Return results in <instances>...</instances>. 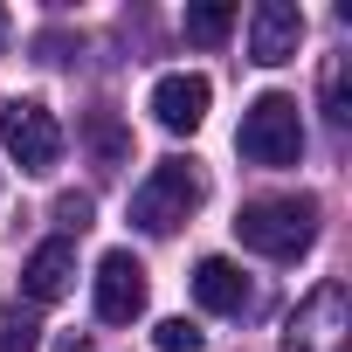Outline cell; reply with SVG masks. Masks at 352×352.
<instances>
[{
    "mask_svg": "<svg viewBox=\"0 0 352 352\" xmlns=\"http://www.w3.org/2000/svg\"><path fill=\"white\" fill-rule=\"evenodd\" d=\"M235 235H242V249H256V256H270V263H290V256H304V249L318 242V201H311V194L249 201V208L235 214Z\"/></svg>",
    "mask_w": 352,
    "mask_h": 352,
    "instance_id": "6da1fadb",
    "label": "cell"
},
{
    "mask_svg": "<svg viewBox=\"0 0 352 352\" xmlns=\"http://www.w3.org/2000/svg\"><path fill=\"white\" fill-rule=\"evenodd\" d=\"M235 145H242L249 166H297V159H304V118H297V97L263 90V97L242 111Z\"/></svg>",
    "mask_w": 352,
    "mask_h": 352,
    "instance_id": "7a4b0ae2",
    "label": "cell"
},
{
    "mask_svg": "<svg viewBox=\"0 0 352 352\" xmlns=\"http://www.w3.org/2000/svg\"><path fill=\"white\" fill-rule=\"evenodd\" d=\"M194 208H201V173H194L187 159H159V166L145 173V187L131 194V221H138L145 235H173Z\"/></svg>",
    "mask_w": 352,
    "mask_h": 352,
    "instance_id": "3957f363",
    "label": "cell"
},
{
    "mask_svg": "<svg viewBox=\"0 0 352 352\" xmlns=\"http://www.w3.org/2000/svg\"><path fill=\"white\" fill-rule=\"evenodd\" d=\"M345 331H352V304H345V283H318L290 324H283V352H345Z\"/></svg>",
    "mask_w": 352,
    "mask_h": 352,
    "instance_id": "277c9868",
    "label": "cell"
},
{
    "mask_svg": "<svg viewBox=\"0 0 352 352\" xmlns=\"http://www.w3.org/2000/svg\"><path fill=\"white\" fill-rule=\"evenodd\" d=\"M0 138H8V152H14L21 173H56V159H63V124L35 97H14L8 111H0Z\"/></svg>",
    "mask_w": 352,
    "mask_h": 352,
    "instance_id": "5b68a950",
    "label": "cell"
},
{
    "mask_svg": "<svg viewBox=\"0 0 352 352\" xmlns=\"http://www.w3.org/2000/svg\"><path fill=\"white\" fill-rule=\"evenodd\" d=\"M145 263L131 256V249H111L104 263H97V318L104 324H131V318H145Z\"/></svg>",
    "mask_w": 352,
    "mask_h": 352,
    "instance_id": "8992f818",
    "label": "cell"
},
{
    "mask_svg": "<svg viewBox=\"0 0 352 352\" xmlns=\"http://www.w3.org/2000/svg\"><path fill=\"white\" fill-rule=\"evenodd\" d=\"M208 104H214V83L194 76V69H173V76L152 83V118H159V131H173V138H180V131H201Z\"/></svg>",
    "mask_w": 352,
    "mask_h": 352,
    "instance_id": "52a82bcc",
    "label": "cell"
},
{
    "mask_svg": "<svg viewBox=\"0 0 352 352\" xmlns=\"http://www.w3.org/2000/svg\"><path fill=\"white\" fill-rule=\"evenodd\" d=\"M297 42H304V8L290 0H263L249 14V63L276 69V63H297Z\"/></svg>",
    "mask_w": 352,
    "mask_h": 352,
    "instance_id": "ba28073f",
    "label": "cell"
},
{
    "mask_svg": "<svg viewBox=\"0 0 352 352\" xmlns=\"http://www.w3.org/2000/svg\"><path fill=\"white\" fill-rule=\"evenodd\" d=\"M194 297H201V311H214V318H242V311L256 304L249 276H242L228 256H201V263H194Z\"/></svg>",
    "mask_w": 352,
    "mask_h": 352,
    "instance_id": "9c48e42d",
    "label": "cell"
},
{
    "mask_svg": "<svg viewBox=\"0 0 352 352\" xmlns=\"http://www.w3.org/2000/svg\"><path fill=\"white\" fill-rule=\"evenodd\" d=\"M69 283H76V242H42V249L28 256V270H21V290H28L35 304L69 297Z\"/></svg>",
    "mask_w": 352,
    "mask_h": 352,
    "instance_id": "30bf717a",
    "label": "cell"
},
{
    "mask_svg": "<svg viewBox=\"0 0 352 352\" xmlns=\"http://www.w3.org/2000/svg\"><path fill=\"white\" fill-rule=\"evenodd\" d=\"M228 28H235V8H187V42H201V49H221L228 42Z\"/></svg>",
    "mask_w": 352,
    "mask_h": 352,
    "instance_id": "8fae6325",
    "label": "cell"
},
{
    "mask_svg": "<svg viewBox=\"0 0 352 352\" xmlns=\"http://www.w3.org/2000/svg\"><path fill=\"white\" fill-rule=\"evenodd\" d=\"M152 345H159V352H201L208 338H201L194 318H159V324H152Z\"/></svg>",
    "mask_w": 352,
    "mask_h": 352,
    "instance_id": "7c38bea8",
    "label": "cell"
},
{
    "mask_svg": "<svg viewBox=\"0 0 352 352\" xmlns=\"http://www.w3.org/2000/svg\"><path fill=\"white\" fill-rule=\"evenodd\" d=\"M42 345V324L28 311H0V352H35Z\"/></svg>",
    "mask_w": 352,
    "mask_h": 352,
    "instance_id": "4fadbf2b",
    "label": "cell"
},
{
    "mask_svg": "<svg viewBox=\"0 0 352 352\" xmlns=\"http://www.w3.org/2000/svg\"><path fill=\"white\" fill-rule=\"evenodd\" d=\"M324 104H331V124H345V118H352V104H345V63H331V69H324Z\"/></svg>",
    "mask_w": 352,
    "mask_h": 352,
    "instance_id": "5bb4252c",
    "label": "cell"
},
{
    "mask_svg": "<svg viewBox=\"0 0 352 352\" xmlns=\"http://www.w3.org/2000/svg\"><path fill=\"white\" fill-rule=\"evenodd\" d=\"M56 221L63 228H90V194H63L56 201Z\"/></svg>",
    "mask_w": 352,
    "mask_h": 352,
    "instance_id": "9a60e30c",
    "label": "cell"
},
{
    "mask_svg": "<svg viewBox=\"0 0 352 352\" xmlns=\"http://www.w3.org/2000/svg\"><path fill=\"white\" fill-rule=\"evenodd\" d=\"M56 352H90V338H83V331H63V338H56Z\"/></svg>",
    "mask_w": 352,
    "mask_h": 352,
    "instance_id": "2e32d148",
    "label": "cell"
},
{
    "mask_svg": "<svg viewBox=\"0 0 352 352\" xmlns=\"http://www.w3.org/2000/svg\"><path fill=\"white\" fill-rule=\"evenodd\" d=\"M0 49H8V8H0Z\"/></svg>",
    "mask_w": 352,
    "mask_h": 352,
    "instance_id": "e0dca14e",
    "label": "cell"
}]
</instances>
